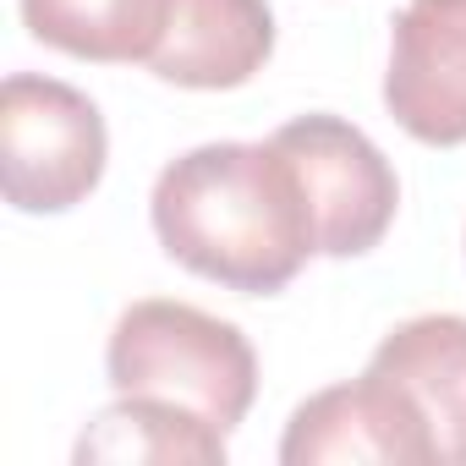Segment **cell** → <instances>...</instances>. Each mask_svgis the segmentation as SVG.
Wrapping results in <instances>:
<instances>
[{
    "label": "cell",
    "instance_id": "30bf717a",
    "mask_svg": "<svg viewBox=\"0 0 466 466\" xmlns=\"http://www.w3.org/2000/svg\"><path fill=\"white\" fill-rule=\"evenodd\" d=\"M165 17L170 0H23V23L39 45L105 66H127V61L148 66Z\"/></svg>",
    "mask_w": 466,
    "mask_h": 466
},
{
    "label": "cell",
    "instance_id": "3957f363",
    "mask_svg": "<svg viewBox=\"0 0 466 466\" xmlns=\"http://www.w3.org/2000/svg\"><path fill=\"white\" fill-rule=\"evenodd\" d=\"M110 159V132L99 105L61 83L12 72L0 88V187L17 214L77 208Z\"/></svg>",
    "mask_w": 466,
    "mask_h": 466
},
{
    "label": "cell",
    "instance_id": "277c9868",
    "mask_svg": "<svg viewBox=\"0 0 466 466\" xmlns=\"http://www.w3.org/2000/svg\"><path fill=\"white\" fill-rule=\"evenodd\" d=\"M275 143L286 148V159L302 176V192L313 203V225H319V253L324 258H362L384 242V230L395 225V203H400V181L395 165L384 159V148L340 121V116H297L275 132Z\"/></svg>",
    "mask_w": 466,
    "mask_h": 466
},
{
    "label": "cell",
    "instance_id": "7a4b0ae2",
    "mask_svg": "<svg viewBox=\"0 0 466 466\" xmlns=\"http://www.w3.org/2000/svg\"><path fill=\"white\" fill-rule=\"evenodd\" d=\"M105 373L116 395H165L219 433H230L258 400V357L237 324L192 302H132L105 346Z\"/></svg>",
    "mask_w": 466,
    "mask_h": 466
},
{
    "label": "cell",
    "instance_id": "ba28073f",
    "mask_svg": "<svg viewBox=\"0 0 466 466\" xmlns=\"http://www.w3.org/2000/svg\"><path fill=\"white\" fill-rule=\"evenodd\" d=\"M368 368H379L417 400L439 444V461L466 466V319L461 313L406 319L379 340Z\"/></svg>",
    "mask_w": 466,
    "mask_h": 466
},
{
    "label": "cell",
    "instance_id": "9c48e42d",
    "mask_svg": "<svg viewBox=\"0 0 466 466\" xmlns=\"http://www.w3.org/2000/svg\"><path fill=\"white\" fill-rule=\"evenodd\" d=\"M77 461H148V466H214L225 461V433L165 400V395H121L116 406H105L83 439H77Z\"/></svg>",
    "mask_w": 466,
    "mask_h": 466
},
{
    "label": "cell",
    "instance_id": "52a82bcc",
    "mask_svg": "<svg viewBox=\"0 0 466 466\" xmlns=\"http://www.w3.org/2000/svg\"><path fill=\"white\" fill-rule=\"evenodd\" d=\"M275 56L269 0H170L148 72L176 88H242Z\"/></svg>",
    "mask_w": 466,
    "mask_h": 466
},
{
    "label": "cell",
    "instance_id": "6da1fadb",
    "mask_svg": "<svg viewBox=\"0 0 466 466\" xmlns=\"http://www.w3.org/2000/svg\"><path fill=\"white\" fill-rule=\"evenodd\" d=\"M148 219L181 269L242 297L286 291L319 253L313 203L275 137L187 148L159 170Z\"/></svg>",
    "mask_w": 466,
    "mask_h": 466
},
{
    "label": "cell",
    "instance_id": "8992f818",
    "mask_svg": "<svg viewBox=\"0 0 466 466\" xmlns=\"http://www.w3.org/2000/svg\"><path fill=\"white\" fill-rule=\"evenodd\" d=\"M384 105L428 148L466 143V0H406L390 28Z\"/></svg>",
    "mask_w": 466,
    "mask_h": 466
},
{
    "label": "cell",
    "instance_id": "5b68a950",
    "mask_svg": "<svg viewBox=\"0 0 466 466\" xmlns=\"http://www.w3.org/2000/svg\"><path fill=\"white\" fill-rule=\"evenodd\" d=\"M286 466H433L439 444L428 433V417L417 400L368 368L362 379L329 384L308 395L280 439Z\"/></svg>",
    "mask_w": 466,
    "mask_h": 466
}]
</instances>
